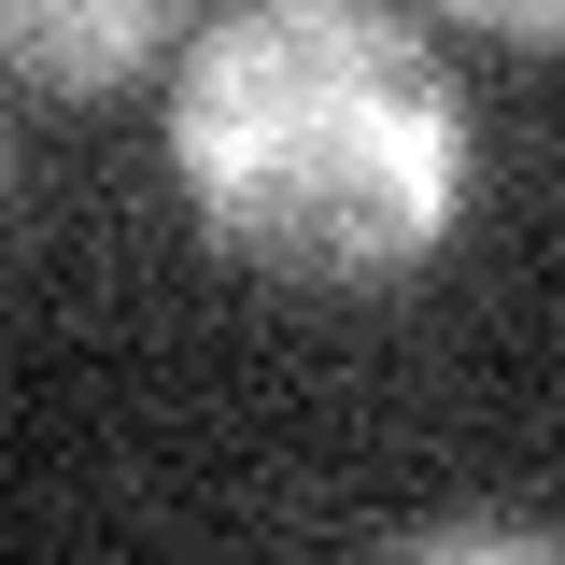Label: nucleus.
Masks as SVG:
<instances>
[{
	"label": "nucleus",
	"mask_w": 565,
	"mask_h": 565,
	"mask_svg": "<svg viewBox=\"0 0 565 565\" xmlns=\"http://www.w3.org/2000/svg\"><path fill=\"white\" fill-rule=\"evenodd\" d=\"M170 170L241 269L396 282L452 241L467 99L382 0H241L170 85Z\"/></svg>",
	"instance_id": "f257e3e1"
},
{
	"label": "nucleus",
	"mask_w": 565,
	"mask_h": 565,
	"mask_svg": "<svg viewBox=\"0 0 565 565\" xmlns=\"http://www.w3.org/2000/svg\"><path fill=\"white\" fill-rule=\"evenodd\" d=\"M156 43H170V0H0V71H29L57 99L156 71Z\"/></svg>",
	"instance_id": "f03ea898"
},
{
	"label": "nucleus",
	"mask_w": 565,
	"mask_h": 565,
	"mask_svg": "<svg viewBox=\"0 0 565 565\" xmlns=\"http://www.w3.org/2000/svg\"><path fill=\"white\" fill-rule=\"evenodd\" d=\"M438 14H467L494 43H565V0H438Z\"/></svg>",
	"instance_id": "7ed1b4c3"
}]
</instances>
